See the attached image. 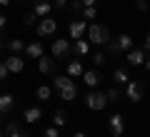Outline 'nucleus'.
<instances>
[{"label":"nucleus","instance_id":"nucleus-5","mask_svg":"<svg viewBox=\"0 0 150 137\" xmlns=\"http://www.w3.org/2000/svg\"><path fill=\"white\" fill-rule=\"evenodd\" d=\"M108 125H110V137H123V132H125V120H123V115H115L108 120Z\"/></svg>","mask_w":150,"mask_h":137},{"label":"nucleus","instance_id":"nucleus-36","mask_svg":"<svg viewBox=\"0 0 150 137\" xmlns=\"http://www.w3.org/2000/svg\"><path fill=\"white\" fill-rule=\"evenodd\" d=\"M80 3H83V5H85V8H90V5H95V0H80Z\"/></svg>","mask_w":150,"mask_h":137},{"label":"nucleus","instance_id":"nucleus-30","mask_svg":"<svg viewBox=\"0 0 150 137\" xmlns=\"http://www.w3.org/2000/svg\"><path fill=\"white\" fill-rule=\"evenodd\" d=\"M35 20H38L35 13H25V25H35Z\"/></svg>","mask_w":150,"mask_h":137},{"label":"nucleus","instance_id":"nucleus-38","mask_svg":"<svg viewBox=\"0 0 150 137\" xmlns=\"http://www.w3.org/2000/svg\"><path fill=\"white\" fill-rule=\"evenodd\" d=\"M8 3H10V0H0V5H8Z\"/></svg>","mask_w":150,"mask_h":137},{"label":"nucleus","instance_id":"nucleus-6","mask_svg":"<svg viewBox=\"0 0 150 137\" xmlns=\"http://www.w3.org/2000/svg\"><path fill=\"white\" fill-rule=\"evenodd\" d=\"M58 30V22L53 20V18H43V20L38 22V35L45 37V35H53V32Z\"/></svg>","mask_w":150,"mask_h":137},{"label":"nucleus","instance_id":"nucleus-26","mask_svg":"<svg viewBox=\"0 0 150 137\" xmlns=\"http://www.w3.org/2000/svg\"><path fill=\"white\" fill-rule=\"evenodd\" d=\"M120 97H123V95H120V90H115V87L105 92V100L108 102H120Z\"/></svg>","mask_w":150,"mask_h":137},{"label":"nucleus","instance_id":"nucleus-9","mask_svg":"<svg viewBox=\"0 0 150 137\" xmlns=\"http://www.w3.org/2000/svg\"><path fill=\"white\" fill-rule=\"evenodd\" d=\"M5 67L10 70V72H23V70H25V60H23L20 55H10V58L5 60Z\"/></svg>","mask_w":150,"mask_h":137},{"label":"nucleus","instance_id":"nucleus-40","mask_svg":"<svg viewBox=\"0 0 150 137\" xmlns=\"http://www.w3.org/2000/svg\"><path fill=\"white\" fill-rule=\"evenodd\" d=\"M3 45H5V42H3V37H0V48H3Z\"/></svg>","mask_w":150,"mask_h":137},{"label":"nucleus","instance_id":"nucleus-14","mask_svg":"<svg viewBox=\"0 0 150 137\" xmlns=\"http://www.w3.org/2000/svg\"><path fill=\"white\" fill-rule=\"evenodd\" d=\"M50 10H53V5H50L48 0H38V3H35V10H33V13H35L38 18H48Z\"/></svg>","mask_w":150,"mask_h":137},{"label":"nucleus","instance_id":"nucleus-31","mask_svg":"<svg viewBox=\"0 0 150 137\" xmlns=\"http://www.w3.org/2000/svg\"><path fill=\"white\" fill-rule=\"evenodd\" d=\"M43 135H45V137H58V127H55V125H53V127H45Z\"/></svg>","mask_w":150,"mask_h":137},{"label":"nucleus","instance_id":"nucleus-34","mask_svg":"<svg viewBox=\"0 0 150 137\" xmlns=\"http://www.w3.org/2000/svg\"><path fill=\"white\" fill-rule=\"evenodd\" d=\"M8 75H10V70L5 67V63H0V80H5Z\"/></svg>","mask_w":150,"mask_h":137},{"label":"nucleus","instance_id":"nucleus-15","mask_svg":"<svg viewBox=\"0 0 150 137\" xmlns=\"http://www.w3.org/2000/svg\"><path fill=\"white\" fill-rule=\"evenodd\" d=\"M5 135L8 137H28L25 132H23L20 122H8V125H5Z\"/></svg>","mask_w":150,"mask_h":137},{"label":"nucleus","instance_id":"nucleus-12","mask_svg":"<svg viewBox=\"0 0 150 137\" xmlns=\"http://www.w3.org/2000/svg\"><path fill=\"white\" fill-rule=\"evenodd\" d=\"M40 117H43V110H40V107H25V112H23V120H25L28 125L38 122Z\"/></svg>","mask_w":150,"mask_h":137},{"label":"nucleus","instance_id":"nucleus-33","mask_svg":"<svg viewBox=\"0 0 150 137\" xmlns=\"http://www.w3.org/2000/svg\"><path fill=\"white\" fill-rule=\"evenodd\" d=\"M65 5H68V0H55V3H53L55 10H65Z\"/></svg>","mask_w":150,"mask_h":137},{"label":"nucleus","instance_id":"nucleus-42","mask_svg":"<svg viewBox=\"0 0 150 137\" xmlns=\"http://www.w3.org/2000/svg\"><path fill=\"white\" fill-rule=\"evenodd\" d=\"M145 65H148V70H150V60H148V63H145Z\"/></svg>","mask_w":150,"mask_h":137},{"label":"nucleus","instance_id":"nucleus-23","mask_svg":"<svg viewBox=\"0 0 150 137\" xmlns=\"http://www.w3.org/2000/svg\"><path fill=\"white\" fill-rule=\"evenodd\" d=\"M118 45H120V50L125 53V50H130V48H133V37H130V35H125V32H123V35L118 37Z\"/></svg>","mask_w":150,"mask_h":137},{"label":"nucleus","instance_id":"nucleus-35","mask_svg":"<svg viewBox=\"0 0 150 137\" xmlns=\"http://www.w3.org/2000/svg\"><path fill=\"white\" fill-rule=\"evenodd\" d=\"M143 53H145V58H148V55H150V35L145 37V48H143Z\"/></svg>","mask_w":150,"mask_h":137},{"label":"nucleus","instance_id":"nucleus-10","mask_svg":"<svg viewBox=\"0 0 150 137\" xmlns=\"http://www.w3.org/2000/svg\"><path fill=\"white\" fill-rule=\"evenodd\" d=\"M68 32H70L73 40H80V37L85 35V20H73L70 27H68Z\"/></svg>","mask_w":150,"mask_h":137},{"label":"nucleus","instance_id":"nucleus-17","mask_svg":"<svg viewBox=\"0 0 150 137\" xmlns=\"http://www.w3.org/2000/svg\"><path fill=\"white\" fill-rule=\"evenodd\" d=\"M25 55H28V58H40V55H43V45H40V42H30V45H28V48H25Z\"/></svg>","mask_w":150,"mask_h":137},{"label":"nucleus","instance_id":"nucleus-1","mask_svg":"<svg viewBox=\"0 0 150 137\" xmlns=\"http://www.w3.org/2000/svg\"><path fill=\"white\" fill-rule=\"evenodd\" d=\"M53 85H55V90L60 92V100H65V102L75 100V95H78V87H75L73 80H68V77H55Z\"/></svg>","mask_w":150,"mask_h":137},{"label":"nucleus","instance_id":"nucleus-37","mask_svg":"<svg viewBox=\"0 0 150 137\" xmlns=\"http://www.w3.org/2000/svg\"><path fill=\"white\" fill-rule=\"evenodd\" d=\"M5 22H8V18L3 15V13H0V27H5Z\"/></svg>","mask_w":150,"mask_h":137},{"label":"nucleus","instance_id":"nucleus-41","mask_svg":"<svg viewBox=\"0 0 150 137\" xmlns=\"http://www.w3.org/2000/svg\"><path fill=\"white\" fill-rule=\"evenodd\" d=\"M3 117H5V115H3V112H0V122H3Z\"/></svg>","mask_w":150,"mask_h":137},{"label":"nucleus","instance_id":"nucleus-18","mask_svg":"<svg viewBox=\"0 0 150 137\" xmlns=\"http://www.w3.org/2000/svg\"><path fill=\"white\" fill-rule=\"evenodd\" d=\"M83 80H85L88 87H95V85L100 82V75H98L95 70H85V72H83Z\"/></svg>","mask_w":150,"mask_h":137},{"label":"nucleus","instance_id":"nucleus-27","mask_svg":"<svg viewBox=\"0 0 150 137\" xmlns=\"http://www.w3.org/2000/svg\"><path fill=\"white\" fill-rule=\"evenodd\" d=\"M83 13H85V18H88V20H93V18L98 15V10H95V5H90V8H83Z\"/></svg>","mask_w":150,"mask_h":137},{"label":"nucleus","instance_id":"nucleus-32","mask_svg":"<svg viewBox=\"0 0 150 137\" xmlns=\"http://www.w3.org/2000/svg\"><path fill=\"white\" fill-rule=\"evenodd\" d=\"M135 8H138L140 13H145L148 10V0H135Z\"/></svg>","mask_w":150,"mask_h":137},{"label":"nucleus","instance_id":"nucleus-7","mask_svg":"<svg viewBox=\"0 0 150 137\" xmlns=\"http://www.w3.org/2000/svg\"><path fill=\"white\" fill-rule=\"evenodd\" d=\"M90 53V42L88 40H75L73 45H70V55H75V58H85V55Z\"/></svg>","mask_w":150,"mask_h":137},{"label":"nucleus","instance_id":"nucleus-2","mask_svg":"<svg viewBox=\"0 0 150 137\" xmlns=\"http://www.w3.org/2000/svg\"><path fill=\"white\" fill-rule=\"evenodd\" d=\"M88 37H90V42H95V45H105V42L110 40V30H108L105 25H100V22H93V25L88 27Z\"/></svg>","mask_w":150,"mask_h":137},{"label":"nucleus","instance_id":"nucleus-11","mask_svg":"<svg viewBox=\"0 0 150 137\" xmlns=\"http://www.w3.org/2000/svg\"><path fill=\"white\" fill-rule=\"evenodd\" d=\"M38 70H40L43 75H53V72H55V60L40 55V58H38Z\"/></svg>","mask_w":150,"mask_h":137},{"label":"nucleus","instance_id":"nucleus-19","mask_svg":"<svg viewBox=\"0 0 150 137\" xmlns=\"http://www.w3.org/2000/svg\"><path fill=\"white\" fill-rule=\"evenodd\" d=\"M68 75H70V77H80V75H83L80 60H70V63H68Z\"/></svg>","mask_w":150,"mask_h":137},{"label":"nucleus","instance_id":"nucleus-20","mask_svg":"<svg viewBox=\"0 0 150 137\" xmlns=\"http://www.w3.org/2000/svg\"><path fill=\"white\" fill-rule=\"evenodd\" d=\"M105 50H108V55H110V58H118V55H123V50H120L118 40H108V42H105Z\"/></svg>","mask_w":150,"mask_h":137},{"label":"nucleus","instance_id":"nucleus-28","mask_svg":"<svg viewBox=\"0 0 150 137\" xmlns=\"http://www.w3.org/2000/svg\"><path fill=\"white\" fill-rule=\"evenodd\" d=\"M83 8H85V5H83L80 0H73V3H70V10H73V13H83Z\"/></svg>","mask_w":150,"mask_h":137},{"label":"nucleus","instance_id":"nucleus-22","mask_svg":"<svg viewBox=\"0 0 150 137\" xmlns=\"http://www.w3.org/2000/svg\"><path fill=\"white\" fill-rule=\"evenodd\" d=\"M112 80H115V82H118V85H128V82H130L128 72H125L123 67H118V70H115V72H112Z\"/></svg>","mask_w":150,"mask_h":137},{"label":"nucleus","instance_id":"nucleus-43","mask_svg":"<svg viewBox=\"0 0 150 137\" xmlns=\"http://www.w3.org/2000/svg\"><path fill=\"white\" fill-rule=\"evenodd\" d=\"M0 137H3V132H0Z\"/></svg>","mask_w":150,"mask_h":137},{"label":"nucleus","instance_id":"nucleus-21","mask_svg":"<svg viewBox=\"0 0 150 137\" xmlns=\"http://www.w3.org/2000/svg\"><path fill=\"white\" fill-rule=\"evenodd\" d=\"M5 45H8V50H13V55H18V53H23V50H25V42L18 40V37H15V40H8Z\"/></svg>","mask_w":150,"mask_h":137},{"label":"nucleus","instance_id":"nucleus-3","mask_svg":"<svg viewBox=\"0 0 150 137\" xmlns=\"http://www.w3.org/2000/svg\"><path fill=\"white\" fill-rule=\"evenodd\" d=\"M125 95H128L130 102H140L143 95H145V85L138 82V80H130V82L125 85Z\"/></svg>","mask_w":150,"mask_h":137},{"label":"nucleus","instance_id":"nucleus-24","mask_svg":"<svg viewBox=\"0 0 150 137\" xmlns=\"http://www.w3.org/2000/svg\"><path fill=\"white\" fill-rule=\"evenodd\" d=\"M65 122H68V115H65L63 110H55V115H53V125H55V127H63Z\"/></svg>","mask_w":150,"mask_h":137},{"label":"nucleus","instance_id":"nucleus-25","mask_svg":"<svg viewBox=\"0 0 150 137\" xmlns=\"http://www.w3.org/2000/svg\"><path fill=\"white\" fill-rule=\"evenodd\" d=\"M35 95H38V100H50V95H53V90H50L48 85H40Z\"/></svg>","mask_w":150,"mask_h":137},{"label":"nucleus","instance_id":"nucleus-4","mask_svg":"<svg viewBox=\"0 0 150 137\" xmlns=\"http://www.w3.org/2000/svg\"><path fill=\"white\" fill-rule=\"evenodd\" d=\"M85 105L90 107V110H103V107L108 105V100H105V92H98V90H93V92H88L85 95Z\"/></svg>","mask_w":150,"mask_h":137},{"label":"nucleus","instance_id":"nucleus-39","mask_svg":"<svg viewBox=\"0 0 150 137\" xmlns=\"http://www.w3.org/2000/svg\"><path fill=\"white\" fill-rule=\"evenodd\" d=\"M75 137H85V135H83V132H75Z\"/></svg>","mask_w":150,"mask_h":137},{"label":"nucleus","instance_id":"nucleus-8","mask_svg":"<svg viewBox=\"0 0 150 137\" xmlns=\"http://www.w3.org/2000/svg\"><path fill=\"white\" fill-rule=\"evenodd\" d=\"M53 55H55V58H68V55H70V42L65 40V37L53 40Z\"/></svg>","mask_w":150,"mask_h":137},{"label":"nucleus","instance_id":"nucleus-13","mask_svg":"<svg viewBox=\"0 0 150 137\" xmlns=\"http://www.w3.org/2000/svg\"><path fill=\"white\" fill-rule=\"evenodd\" d=\"M125 60H128L130 65H135V67H138V65H143V63H145V53H143V50H128Z\"/></svg>","mask_w":150,"mask_h":137},{"label":"nucleus","instance_id":"nucleus-16","mask_svg":"<svg viewBox=\"0 0 150 137\" xmlns=\"http://www.w3.org/2000/svg\"><path fill=\"white\" fill-rule=\"evenodd\" d=\"M13 107H15V97L13 95H0V112H3V115L10 112Z\"/></svg>","mask_w":150,"mask_h":137},{"label":"nucleus","instance_id":"nucleus-29","mask_svg":"<svg viewBox=\"0 0 150 137\" xmlns=\"http://www.w3.org/2000/svg\"><path fill=\"white\" fill-rule=\"evenodd\" d=\"M93 63H95L98 67H100V65H105V55H103V53H95V55H93Z\"/></svg>","mask_w":150,"mask_h":137}]
</instances>
